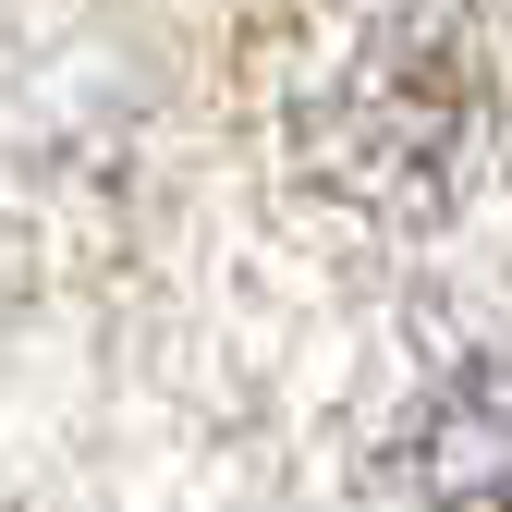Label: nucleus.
<instances>
[{
	"label": "nucleus",
	"mask_w": 512,
	"mask_h": 512,
	"mask_svg": "<svg viewBox=\"0 0 512 512\" xmlns=\"http://www.w3.org/2000/svg\"><path fill=\"white\" fill-rule=\"evenodd\" d=\"M488 147V61L439 13H366L293 74V171L354 220H439Z\"/></svg>",
	"instance_id": "f257e3e1"
},
{
	"label": "nucleus",
	"mask_w": 512,
	"mask_h": 512,
	"mask_svg": "<svg viewBox=\"0 0 512 512\" xmlns=\"http://www.w3.org/2000/svg\"><path fill=\"white\" fill-rule=\"evenodd\" d=\"M391 476L415 512H512V305L464 317L391 415Z\"/></svg>",
	"instance_id": "f03ea898"
}]
</instances>
